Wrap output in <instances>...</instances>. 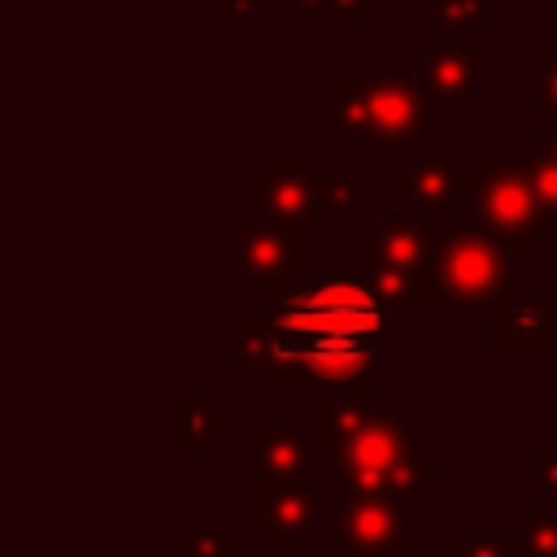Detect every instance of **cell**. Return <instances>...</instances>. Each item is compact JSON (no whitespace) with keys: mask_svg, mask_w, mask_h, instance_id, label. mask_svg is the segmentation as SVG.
Returning <instances> with one entry per match:
<instances>
[{"mask_svg":"<svg viewBox=\"0 0 557 557\" xmlns=\"http://www.w3.org/2000/svg\"><path fill=\"white\" fill-rule=\"evenodd\" d=\"M383 300L357 274H331L283 296L278 313L235 318V366L257 374L261 392L322 383H361L370 335L383 331Z\"/></svg>","mask_w":557,"mask_h":557,"instance_id":"cell-1","label":"cell"},{"mask_svg":"<svg viewBox=\"0 0 557 557\" xmlns=\"http://www.w3.org/2000/svg\"><path fill=\"white\" fill-rule=\"evenodd\" d=\"M509 296V248L474 218L457 213L453 231L435 239L409 305L418 313H461L492 309Z\"/></svg>","mask_w":557,"mask_h":557,"instance_id":"cell-2","label":"cell"},{"mask_svg":"<svg viewBox=\"0 0 557 557\" xmlns=\"http://www.w3.org/2000/svg\"><path fill=\"white\" fill-rule=\"evenodd\" d=\"M339 117L335 131H357L374 148H409L431 117V100L418 83L392 70V57H374V78L339 74L335 78Z\"/></svg>","mask_w":557,"mask_h":557,"instance_id":"cell-3","label":"cell"},{"mask_svg":"<svg viewBox=\"0 0 557 557\" xmlns=\"http://www.w3.org/2000/svg\"><path fill=\"white\" fill-rule=\"evenodd\" d=\"M435 248L431 213H392L352 239V270L383 305H409L413 283Z\"/></svg>","mask_w":557,"mask_h":557,"instance_id":"cell-4","label":"cell"},{"mask_svg":"<svg viewBox=\"0 0 557 557\" xmlns=\"http://www.w3.org/2000/svg\"><path fill=\"white\" fill-rule=\"evenodd\" d=\"M235 257L257 283V292H274L278 300L309 283L318 261L313 222L292 218H261V213H235L231 222Z\"/></svg>","mask_w":557,"mask_h":557,"instance_id":"cell-5","label":"cell"},{"mask_svg":"<svg viewBox=\"0 0 557 557\" xmlns=\"http://www.w3.org/2000/svg\"><path fill=\"white\" fill-rule=\"evenodd\" d=\"M470 196H474V218L509 252H531L544 218H540V205L522 174V161H496V157L479 152L474 174H470Z\"/></svg>","mask_w":557,"mask_h":557,"instance_id":"cell-6","label":"cell"},{"mask_svg":"<svg viewBox=\"0 0 557 557\" xmlns=\"http://www.w3.org/2000/svg\"><path fill=\"white\" fill-rule=\"evenodd\" d=\"M344 457V479L357 487V492H374V487H392L409 474V435H405V422L400 418H366L348 444L339 448Z\"/></svg>","mask_w":557,"mask_h":557,"instance_id":"cell-7","label":"cell"},{"mask_svg":"<svg viewBox=\"0 0 557 557\" xmlns=\"http://www.w3.org/2000/svg\"><path fill=\"white\" fill-rule=\"evenodd\" d=\"M492 70V39H470V44H435L422 61H418V87L426 91L435 113H453L457 100L474 87L479 74Z\"/></svg>","mask_w":557,"mask_h":557,"instance_id":"cell-8","label":"cell"},{"mask_svg":"<svg viewBox=\"0 0 557 557\" xmlns=\"http://www.w3.org/2000/svg\"><path fill=\"white\" fill-rule=\"evenodd\" d=\"M318 161L309 152H278L270 174L252 178V200L270 218H292V222H313V200H318Z\"/></svg>","mask_w":557,"mask_h":557,"instance_id":"cell-9","label":"cell"},{"mask_svg":"<svg viewBox=\"0 0 557 557\" xmlns=\"http://www.w3.org/2000/svg\"><path fill=\"white\" fill-rule=\"evenodd\" d=\"M496 348H500V352L553 348L548 305H535V300H527V296H505V300L496 305Z\"/></svg>","mask_w":557,"mask_h":557,"instance_id":"cell-10","label":"cell"},{"mask_svg":"<svg viewBox=\"0 0 557 557\" xmlns=\"http://www.w3.org/2000/svg\"><path fill=\"white\" fill-rule=\"evenodd\" d=\"M392 187H396V196H409L418 205V213H431V209L453 205L457 191H470V178L457 174L453 157H431V161H418L409 174H396Z\"/></svg>","mask_w":557,"mask_h":557,"instance_id":"cell-11","label":"cell"},{"mask_svg":"<svg viewBox=\"0 0 557 557\" xmlns=\"http://www.w3.org/2000/svg\"><path fill=\"white\" fill-rule=\"evenodd\" d=\"M366 405H370L366 379L352 383V387H344V392H322L318 396V435H322V444L344 448L348 435L366 422Z\"/></svg>","mask_w":557,"mask_h":557,"instance_id":"cell-12","label":"cell"},{"mask_svg":"<svg viewBox=\"0 0 557 557\" xmlns=\"http://www.w3.org/2000/svg\"><path fill=\"white\" fill-rule=\"evenodd\" d=\"M257 448H261V479H274L278 474V483H283L292 470L305 466V440L296 435L292 413H278V426L270 435H261Z\"/></svg>","mask_w":557,"mask_h":557,"instance_id":"cell-13","label":"cell"},{"mask_svg":"<svg viewBox=\"0 0 557 557\" xmlns=\"http://www.w3.org/2000/svg\"><path fill=\"white\" fill-rule=\"evenodd\" d=\"M231 426V413H222L213 400L196 396V392H183L178 396V435L187 448H200L213 440V431H226Z\"/></svg>","mask_w":557,"mask_h":557,"instance_id":"cell-14","label":"cell"},{"mask_svg":"<svg viewBox=\"0 0 557 557\" xmlns=\"http://www.w3.org/2000/svg\"><path fill=\"white\" fill-rule=\"evenodd\" d=\"M522 161V174L531 183V196L540 205V218L548 231H557V157L548 152H531V157H518Z\"/></svg>","mask_w":557,"mask_h":557,"instance_id":"cell-15","label":"cell"},{"mask_svg":"<svg viewBox=\"0 0 557 557\" xmlns=\"http://www.w3.org/2000/svg\"><path fill=\"white\" fill-rule=\"evenodd\" d=\"M487 13H492V0H435V9H431V30H435L440 44H444V39L470 30L474 22H483Z\"/></svg>","mask_w":557,"mask_h":557,"instance_id":"cell-16","label":"cell"},{"mask_svg":"<svg viewBox=\"0 0 557 557\" xmlns=\"http://www.w3.org/2000/svg\"><path fill=\"white\" fill-rule=\"evenodd\" d=\"M313 209L318 213H348L352 209V178L348 174H322Z\"/></svg>","mask_w":557,"mask_h":557,"instance_id":"cell-17","label":"cell"},{"mask_svg":"<svg viewBox=\"0 0 557 557\" xmlns=\"http://www.w3.org/2000/svg\"><path fill=\"white\" fill-rule=\"evenodd\" d=\"M535 113L557 122V57L535 61Z\"/></svg>","mask_w":557,"mask_h":557,"instance_id":"cell-18","label":"cell"},{"mask_svg":"<svg viewBox=\"0 0 557 557\" xmlns=\"http://www.w3.org/2000/svg\"><path fill=\"white\" fill-rule=\"evenodd\" d=\"M326 13H339V17H370V0H326Z\"/></svg>","mask_w":557,"mask_h":557,"instance_id":"cell-19","label":"cell"},{"mask_svg":"<svg viewBox=\"0 0 557 557\" xmlns=\"http://www.w3.org/2000/svg\"><path fill=\"white\" fill-rule=\"evenodd\" d=\"M257 0H213V13L218 17H235V13H252Z\"/></svg>","mask_w":557,"mask_h":557,"instance_id":"cell-20","label":"cell"},{"mask_svg":"<svg viewBox=\"0 0 557 557\" xmlns=\"http://www.w3.org/2000/svg\"><path fill=\"white\" fill-rule=\"evenodd\" d=\"M296 9H300V13H322L326 0H296Z\"/></svg>","mask_w":557,"mask_h":557,"instance_id":"cell-21","label":"cell"},{"mask_svg":"<svg viewBox=\"0 0 557 557\" xmlns=\"http://www.w3.org/2000/svg\"><path fill=\"white\" fill-rule=\"evenodd\" d=\"M548 322H553V348H557V300L548 305Z\"/></svg>","mask_w":557,"mask_h":557,"instance_id":"cell-22","label":"cell"},{"mask_svg":"<svg viewBox=\"0 0 557 557\" xmlns=\"http://www.w3.org/2000/svg\"><path fill=\"white\" fill-rule=\"evenodd\" d=\"M553 270H557V265H553Z\"/></svg>","mask_w":557,"mask_h":557,"instance_id":"cell-23","label":"cell"}]
</instances>
